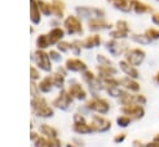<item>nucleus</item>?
<instances>
[{
	"label": "nucleus",
	"mask_w": 159,
	"mask_h": 147,
	"mask_svg": "<svg viewBox=\"0 0 159 147\" xmlns=\"http://www.w3.org/2000/svg\"><path fill=\"white\" fill-rule=\"evenodd\" d=\"M63 26L66 27L68 33H82V25L76 16H67Z\"/></svg>",
	"instance_id": "obj_1"
},
{
	"label": "nucleus",
	"mask_w": 159,
	"mask_h": 147,
	"mask_svg": "<svg viewBox=\"0 0 159 147\" xmlns=\"http://www.w3.org/2000/svg\"><path fill=\"white\" fill-rule=\"evenodd\" d=\"M35 62L43 70H50L51 69V65H50V54L45 53L41 49H39V51L35 52Z\"/></svg>",
	"instance_id": "obj_2"
},
{
	"label": "nucleus",
	"mask_w": 159,
	"mask_h": 147,
	"mask_svg": "<svg viewBox=\"0 0 159 147\" xmlns=\"http://www.w3.org/2000/svg\"><path fill=\"white\" fill-rule=\"evenodd\" d=\"M30 19L35 25L41 21V11L36 0H30Z\"/></svg>",
	"instance_id": "obj_3"
},
{
	"label": "nucleus",
	"mask_w": 159,
	"mask_h": 147,
	"mask_svg": "<svg viewBox=\"0 0 159 147\" xmlns=\"http://www.w3.org/2000/svg\"><path fill=\"white\" fill-rule=\"evenodd\" d=\"M130 4H132V10L135 14H145V12H152L153 11V9L148 4H144L139 0H130Z\"/></svg>",
	"instance_id": "obj_4"
},
{
	"label": "nucleus",
	"mask_w": 159,
	"mask_h": 147,
	"mask_svg": "<svg viewBox=\"0 0 159 147\" xmlns=\"http://www.w3.org/2000/svg\"><path fill=\"white\" fill-rule=\"evenodd\" d=\"M109 2L113 4V6L120 11H124V12H129L132 10V4H130V0H108Z\"/></svg>",
	"instance_id": "obj_5"
},
{
	"label": "nucleus",
	"mask_w": 159,
	"mask_h": 147,
	"mask_svg": "<svg viewBox=\"0 0 159 147\" xmlns=\"http://www.w3.org/2000/svg\"><path fill=\"white\" fill-rule=\"evenodd\" d=\"M51 9H52V14L56 17H62L63 16V10H65V2L61 1V0H52Z\"/></svg>",
	"instance_id": "obj_6"
},
{
	"label": "nucleus",
	"mask_w": 159,
	"mask_h": 147,
	"mask_svg": "<svg viewBox=\"0 0 159 147\" xmlns=\"http://www.w3.org/2000/svg\"><path fill=\"white\" fill-rule=\"evenodd\" d=\"M63 35H65L63 30L60 28V27H56V28H52L47 36H48V41H50V43L53 44V43H57V42L63 37Z\"/></svg>",
	"instance_id": "obj_7"
},
{
	"label": "nucleus",
	"mask_w": 159,
	"mask_h": 147,
	"mask_svg": "<svg viewBox=\"0 0 159 147\" xmlns=\"http://www.w3.org/2000/svg\"><path fill=\"white\" fill-rule=\"evenodd\" d=\"M144 58V52L140 51V49H132L129 52V56H128V61L132 63V64H138L143 61Z\"/></svg>",
	"instance_id": "obj_8"
},
{
	"label": "nucleus",
	"mask_w": 159,
	"mask_h": 147,
	"mask_svg": "<svg viewBox=\"0 0 159 147\" xmlns=\"http://www.w3.org/2000/svg\"><path fill=\"white\" fill-rule=\"evenodd\" d=\"M89 30H101V28H108L111 27L108 22H106L104 20H101V17H96V19H92L89 22Z\"/></svg>",
	"instance_id": "obj_9"
},
{
	"label": "nucleus",
	"mask_w": 159,
	"mask_h": 147,
	"mask_svg": "<svg viewBox=\"0 0 159 147\" xmlns=\"http://www.w3.org/2000/svg\"><path fill=\"white\" fill-rule=\"evenodd\" d=\"M101 42V38L98 35H92L89 37H87L83 42H82V46L86 47V48H91V47H97Z\"/></svg>",
	"instance_id": "obj_10"
},
{
	"label": "nucleus",
	"mask_w": 159,
	"mask_h": 147,
	"mask_svg": "<svg viewBox=\"0 0 159 147\" xmlns=\"http://www.w3.org/2000/svg\"><path fill=\"white\" fill-rule=\"evenodd\" d=\"M67 68L68 69H72V70H81V69H84L86 65L83 62L78 61V59H68L67 63H66Z\"/></svg>",
	"instance_id": "obj_11"
},
{
	"label": "nucleus",
	"mask_w": 159,
	"mask_h": 147,
	"mask_svg": "<svg viewBox=\"0 0 159 147\" xmlns=\"http://www.w3.org/2000/svg\"><path fill=\"white\" fill-rule=\"evenodd\" d=\"M37 1V5L40 7V11L43 14V15H51L52 14V9H51V4L43 1V0H36Z\"/></svg>",
	"instance_id": "obj_12"
},
{
	"label": "nucleus",
	"mask_w": 159,
	"mask_h": 147,
	"mask_svg": "<svg viewBox=\"0 0 159 147\" xmlns=\"http://www.w3.org/2000/svg\"><path fill=\"white\" fill-rule=\"evenodd\" d=\"M36 44L39 48H46L48 44H50V41H48V36L47 35H41L37 37L36 40Z\"/></svg>",
	"instance_id": "obj_13"
},
{
	"label": "nucleus",
	"mask_w": 159,
	"mask_h": 147,
	"mask_svg": "<svg viewBox=\"0 0 159 147\" xmlns=\"http://www.w3.org/2000/svg\"><path fill=\"white\" fill-rule=\"evenodd\" d=\"M145 35L152 40V38H159V31L154 30V28H149L145 31Z\"/></svg>",
	"instance_id": "obj_14"
},
{
	"label": "nucleus",
	"mask_w": 159,
	"mask_h": 147,
	"mask_svg": "<svg viewBox=\"0 0 159 147\" xmlns=\"http://www.w3.org/2000/svg\"><path fill=\"white\" fill-rule=\"evenodd\" d=\"M117 30L123 31V32H125V33H127V31H128L127 22H125V21H118V22H117Z\"/></svg>",
	"instance_id": "obj_15"
},
{
	"label": "nucleus",
	"mask_w": 159,
	"mask_h": 147,
	"mask_svg": "<svg viewBox=\"0 0 159 147\" xmlns=\"http://www.w3.org/2000/svg\"><path fill=\"white\" fill-rule=\"evenodd\" d=\"M72 47V44H70V43H67V42H60L58 43V49L60 51H62V52H66L68 48H71Z\"/></svg>",
	"instance_id": "obj_16"
},
{
	"label": "nucleus",
	"mask_w": 159,
	"mask_h": 147,
	"mask_svg": "<svg viewBox=\"0 0 159 147\" xmlns=\"http://www.w3.org/2000/svg\"><path fill=\"white\" fill-rule=\"evenodd\" d=\"M36 147H51V145L47 141H45L43 138H39L36 141Z\"/></svg>",
	"instance_id": "obj_17"
},
{
	"label": "nucleus",
	"mask_w": 159,
	"mask_h": 147,
	"mask_svg": "<svg viewBox=\"0 0 159 147\" xmlns=\"http://www.w3.org/2000/svg\"><path fill=\"white\" fill-rule=\"evenodd\" d=\"M30 73H31V77H32L34 79H37V78H39V73H37V70H36L34 67L30 68Z\"/></svg>",
	"instance_id": "obj_18"
},
{
	"label": "nucleus",
	"mask_w": 159,
	"mask_h": 147,
	"mask_svg": "<svg viewBox=\"0 0 159 147\" xmlns=\"http://www.w3.org/2000/svg\"><path fill=\"white\" fill-rule=\"evenodd\" d=\"M48 54H50V57H51L52 59H55V61H58V59H60V56H58V54H57L55 51H51Z\"/></svg>",
	"instance_id": "obj_19"
},
{
	"label": "nucleus",
	"mask_w": 159,
	"mask_h": 147,
	"mask_svg": "<svg viewBox=\"0 0 159 147\" xmlns=\"http://www.w3.org/2000/svg\"><path fill=\"white\" fill-rule=\"evenodd\" d=\"M152 20H153L154 23H157V25L159 26V14H154V15L152 16Z\"/></svg>",
	"instance_id": "obj_20"
}]
</instances>
